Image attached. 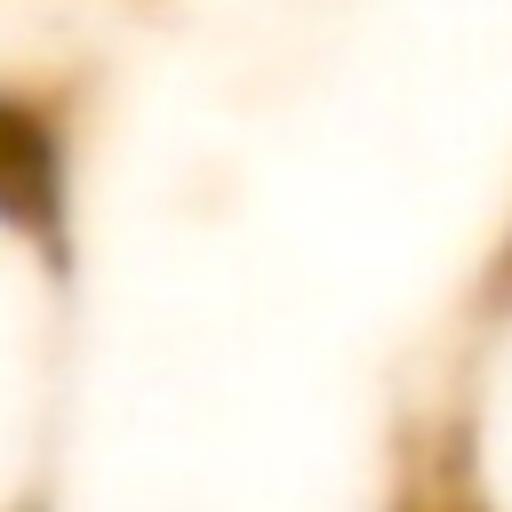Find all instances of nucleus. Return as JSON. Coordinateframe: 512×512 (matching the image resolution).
I'll use <instances>...</instances> for the list:
<instances>
[]
</instances>
